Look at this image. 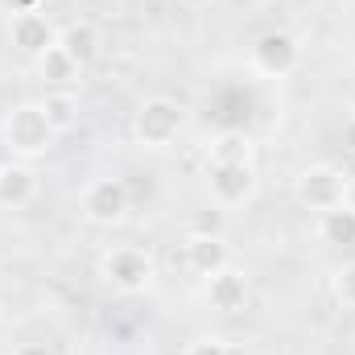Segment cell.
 Returning <instances> with one entry per match:
<instances>
[{
    "label": "cell",
    "mask_w": 355,
    "mask_h": 355,
    "mask_svg": "<svg viewBox=\"0 0 355 355\" xmlns=\"http://www.w3.org/2000/svg\"><path fill=\"white\" fill-rule=\"evenodd\" d=\"M0 132H4L8 157H17V162L46 157V153L54 149V141H58V132L50 128L42 103H17V107L4 116V128H0Z\"/></svg>",
    "instance_id": "cell-1"
},
{
    "label": "cell",
    "mask_w": 355,
    "mask_h": 355,
    "mask_svg": "<svg viewBox=\"0 0 355 355\" xmlns=\"http://www.w3.org/2000/svg\"><path fill=\"white\" fill-rule=\"evenodd\" d=\"M182 124H186V112L170 95H149L132 112V137L145 149H170L178 141V132H182Z\"/></svg>",
    "instance_id": "cell-2"
},
{
    "label": "cell",
    "mask_w": 355,
    "mask_h": 355,
    "mask_svg": "<svg viewBox=\"0 0 355 355\" xmlns=\"http://www.w3.org/2000/svg\"><path fill=\"white\" fill-rule=\"evenodd\" d=\"M153 257L145 252V248H137V244H116V248H107L103 257H99V277L112 285V289H120V293H141V289H149V281H153Z\"/></svg>",
    "instance_id": "cell-3"
},
{
    "label": "cell",
    "mask_w": 355,
    "mask_h": 355,
    "mask_svg": "<svg viewBox=\"0 0 355 355\" xmlns=\"http://www.w3.org/2000/svg\"><path fill=\"white\" fill-rule=\"evenodd\" d=\"M128 202H132V194H128L124 178H91L87 186H83V194H79V207H83L87 223H95V227L124 223Z\"/></svg>",
    "instance_id": "cell-4"
},
{
    "label": "cell",
    "mask_w": 355,
    "mask_h": 355,
    "mask_svg": "<svg viewBox=\"0 0 355 355\" xmlns=\"http://www.w3.org/2000/svg\"><path fill=\"white\" fill-rule=\"evenodd\" d=\"M252 67L265 79H285L302 67V42L289 29H268L252 42Z\"/></svg>",
    "instance_id": "cell-5"
},
{
    "label": "cell",
    "mask_w": 355,
    "mask_h": 355,
    "mask_svg": "<svg viewBox=\"0 0 355 355\" xmlns=\"http://www.w3.org/2000/svg\"><path fill=\"white\" fill-rule=\"evenodd\" d=\"M182 261L186 268L194 272V277H215L219 268L232 265V248H227V240L219 236V232H190L186 236V244H182Z\"/></svg>",
    "instance_id": "cell-6"
},
{
    "label": "cell",
    "mask_w": 355,
    "mask_h": 355,
    "mask_svg": "<svg viewBox=\"0 0 355 355\" xmlns=\"http://www.w3.org/2000/svg\"><path fill=\"white\" fill-rule=\"evenodd\" d=\"M207 182H211L215 207L232 211V207H244L257 194V166H211Z\"/></svg>",
    "instance_id": "cell-7"
},
{
    "label": "cell",
    "mask_w": 355,
    "mask_h": 355,
    "mask_svg": "<svg viewBox=\"0 0 355 355\" xmlns=\"http://www.w3.org/2000/svg\"><path fill=\"white\" fill-rule=\"evenodd\" d=\"M343 186H347V178L339 174L335 166H310L297 178V198L310 211H331V207L343 202Z\"/></svg>",
    "instance_id": "cell-8"
},
{
    "label": "cell",
    "mask_w": 355,
    "mask_h": 355,
    "mask_svg": "<svg viewBox=\"0 0 355 355\" xmlns=\"http://www.w3.org/2000/svg\"><path fill=\"white\" fill-rule=\"evenodd\" d=\"M8 37H12V46H17L21 54L42 58V54L58 42V29H54L50 17H42V12H12V17H8Z\"/></svg>",
    "instance_id": "cell-9"
},
{
    "label": "cell",
    "mask_w": 355,
    "mask_h": 355,
    "mask_svg": "<svg viewBox=\"0 0 355 355\" xmlns=\"http://www.w3.org/2000/svg\"><path fill=\"white\" fill-rule=\"evenodd\" d=\"M248 293H252L248 272L236 265H227V268H219L215 277H207V302L219 314H240L248 306Z\"/></svg>",
    "instance_id": "cell-10"
},
{
    "label": "cell",
    "mask_w": 355,
    "mask_h": 355,
    "mask_svg": "<svg viewBox=\"0 0 355 355\" xmlns=\"http://www.w3.org/2000/svg\"><path fill=\"white\" fill-rule=\"evenodd\" d=\"M33 198H37V174L17 157L0 162V207L17 211V207H29Z\"/></svg>",
    "instance_id": "cell-11"
},
{
    "label": "cell",
    "mask_w": 355,
    "mask_h": 355,
    "mask_svg": "<svg viewBox=\"0 0 355 355\" xmlns=\"http://www.w3.org/2000/svg\"><path fill=\"white\" fill-rule=\"evenodd\" d=\"M58 46L79 62V71L91 67L95 58H99V29L91 25V21H71V25H62L58 29Z\"/></svg>",
    "instance_id": "cell-12"
},
{
    "label": "cell",
    "mask_w": 355,
    "mask_h": 355,
    "mask_svg": "<svg viewBox=\"0 0 355 355\" xmlns=\"http://www.w3.org/2000/svg\"><path fill=\"white\" fill-rule=\"evenodd\" d=\"M257 141L244 128H227L211 141V166H252Z\"/></svg>",
    "instance_id": "cell-13"
},
{
    "label": "cell",
    "mask_w": 355,
    "mask_h": 355,
    "mask_svg": "<svg viewBox=\"0 0 355 355\" xmlns=\"http://www.w3.org/2000/svg\"><path fill=\"white\" fill-rule=\"evenodd\" d=\"M318 236H322L327 244H335V248H352L355 244V211H347L343 202L331 207V211H322V219H318Z\"/></svg>",
    "instance_id": "cell-14"
},
{
    "label": "cell",
    "mask_w": 355,
    "mask_h": 355,
    "mask_svg": "<svg viewBox=\"0 0 355 355\" xmlns=\"http://www.w3.org/2000/svg\"><path fill=\"white\" fill-rule=\"evenodd\" d=\"M37 75H42L46 83H58V87H67V83H75V79H79V62H75V58H71V54H67L58 42H54V46H50V50L37 58Z\"/></svg>",
    "instance_id": "cell-15"
},
{
    "label": "cell",
    "mask_w": 355,
    "mask_h": 355,
    "mask_svg": "<svg viewBox=\"0 0 355 355\" xmlns=\"http://www.w3.org/2000/svg\"><path fill=\"white\" fill-rule=\"evenodd\" d=\"M42 112H46V120H50V128H54L58 137L79 124V99H75L71 91H50V95L42 99Z\"/></svg>",
    "instance_id": "cell-16"
},
{
    "label": "cell",
    "mask_w": 355,
    "mask_h": 355,
    "mask_svg": "<svg viewBox=\"0 0 355 355\" xmlns=\"http://www.w3.org/2000/svg\"><path fill=\"white\" fill-rule=\"evenodd\" d=\"M182 355H240L236 343H227V339H219V335H198V339H190Z\"/></svg>",
    "instance_id": "cell-17"
},
{
    "label": "cell",
    "mask_w": 355,
    "mask_h": 355,
    "mask_svg": "<svg viewBox=\"0 0 355 355\" xmlns=\"http://www.w3.org/2000/svg\"><path fill=\"white\" fill-rule=\"evenodd\" d=\"M335 297H339L347 310H355V261H347V265L335 272Z\"/></svg>",
    "instance_id": "cell-18"
},
{
    "label": "cell",
    "mask_w": 355,
    "mask_h": 355,
    "mask_svg": "<svg viewBox=\"0 0 355 355\" xmlns=\"http://www.w3.org/2000/svg\"><path fill=\"white\" fill-rule=\"evenodd\" d=\"M12 355H54V347L50 343H17Z\"/></svg>",
    "instance_id": "cell-19"
},
{
    "label": "cell",
    "mask_w": 355,
    "mask_h": 355,
    "mask_svg": "<svg viewBox=\"0 0 355 355\" xmlns=\"http://www.w3.org/2000/svg\"><path fill=\"white\" fill-rule=\"evenodd\" d=\"M4 4H8L12 12H42V8H37L42 0H4Z\"/></svg>",
    "instance_id": "cell-20"
},
{
    "label": "cell",
    "mask_w": 355,
    "mask_h": 355,
    "mask_svg": "<svg viewBox=\"0 0 355 355\" xmlns=\"http://www.w3.org/2000/svg\"><path fill=\"white\" fill-rule=\"evenodd\" d=\"M343 145H347V153L355 157V116H347V124H343Z\"/></svg>",
    "instance_id": "cell-21"
},
{
    "label": "cell",
    "mask_w": 355,
    "mask_h": 355,
    "mask_svg": "<svg viewBox=\"0 0 355 355\" xmlns=\"http://www.w3.org/2000/svg\"><path fill=\"white\" fill-rule=\"evenodd\" d=\"M343 207L355 211V178H347V186H343Z\"/></svg>",
    "instance_id": "cell-22"
},
{
    "label": "cell",
    "mask_w": 355,
    "mask_h": 355,
    "mask_svg": "<svg viewBox=\"0 0 355 355\" xmlns=\"http://www.w3.org/2000/svg\"><path fill=\"white\" fill-rule=\"evenodd\" d=\"M178 4H186V8H202V4H211V0H178Z\"/></svg>",
    "instance_id": "cell-23"
}]
</instances>
